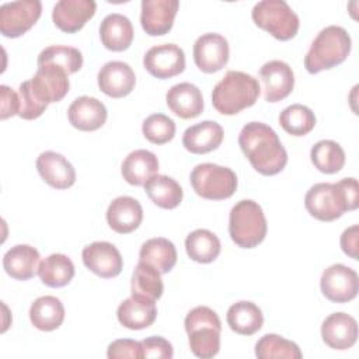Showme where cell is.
<instances>
[{
	"label": "cell",
	"mask_w": 359,
	"mask_h": 359,
	"mask_svg": "<svg viewBox=\"0 0 359 359\" xmlns=\"http://www.w3.org/2000/svg\"><path fill=\"white\" fill-rule=\"evenodd\" d=\"M238 144L252 168L262 175L280 172L287 163V153L276 132L262 122H250L238 135Z\"/></svg>",
	"instance_id": "obj_1"
},
{
	"label": "cell",
	"mask_w": 359,
	"mask_h": 359,
	"mask_svg": "<svg viewBox=\"0 0 359 359\" xmlns=\"http://www.w3.org/2000/svg\"><path fill=\"white\" fill-rule=\"evenodd\" d=\"M358 205V181L353 177L342 178L335 184L318 182L313 185L304 196L307 212L321 222L337 220L345 212L355 210Z\"/></svg>",
	"instance_id": "obj_2"
},
{
	"label": "cell",
	"mask_w": 359,
	"mask_h": 359,
	"mask_svg": "<svg viewBox=\"0 0 359 359\" xmlns=\"http://www.w3.org/2000/svg\"><path fill=\"white\" fill-rule=\"evenodd\" d=\"M261 93L259 83L251 74L230 70L215 86L212 104L223 115H236L240 111L252 107Z\"/></svg>",
	"instance_id": "obj_3"
},
{
	"label": "cell",
	"mask_w": 359,
	"mask_h": 359,
	"mask_svg": "<svg viewBox=\"0 0 359 359\" xmlns=\"http://www.w3.org/2000/svg\"><path fill=\"white\" fill-rule=\"evenodd\" d=\"M351 46L352 39L345 28L328 25L311 42L304 56V67L311 74L332 69L348 57Z\"/></svg>",
	"instance_id": "obj_4"
},
{
	"label": "cell",
	"mask_w": 359,
	"mask_h": 359,
	"mask_svg": "<svg viewBox=\"0 0 359 359\" xmlns=\"http://www.w3.org/2000/svg\"><path fill=\"white\" fill-rule=\"evenodd\" d=\"M185 331L192 353L201 359H210L219 353L222 323L219 316L206 306L192 309L185 317Z\"/></svg>",
	"instance_id": "obj_5"
},
{
	"label": "cell",
	"mask_w": 359,
	"mask_h": 359,
	"mask_svg": "<svg viewBox=\"0 0 359 359\" xmlns=\"http://www.w3.org/2000/svg\"><path fill=\"white\" fill-rule=\"evenodd\" d=\"M268 224L262 208L252 199L237 202L229 217V234L233 243L241 248H254L266 236Z\"/></svg>",
	"instance_id": "obj_6"
},
{
	"label": "cell",
	"mask_w": 359,
	"mask_h": 359,
	"mask_svg": "<svg viewBox=\"0 0 359 359\" xmlns=\"http://www.w3.org/2000/svg\"><path fill=\"white\" fill-rule=\"evenodd\" d=\"M252 21L279 41L296 36L300 21L292 7L283 0H262L252 7Z\"/></svg>",
	"instance_id": "obj_7"
},
{
	"label": "cell",
	"mask_w": 359,
	"mask_h": 359,
	"mask_svg": "<svg viewBox=\"0 0 359 359\" xmlns=\"http://www.w3.org/2000/svg\"><path fill=\"white\" fill-rule=\"evenodd\" d=\"M189 181L199 196L210 201L227 199L237 189L236 172L229 167L213 163L195 165L191 171Z\"/></svg>",
	"instance_id": "obj_8"
},
{
	"label": "cell",
	"mask_w": 359,
	"mask_h": 359,
	"mask_svg": "<svg viewBox=\"0 0 359 359\" xmlns=\"http://www.w3.org/2000/svg\"><path fill=\"white\" fill-rule=\"evenodd\" d=\"M42 3L39 0H18L0 7V32L7 38L24 35L39 20Z\"/></svg>",
	"instance_id": "obj_9"
},
{
	"label": "cell",
	"mask_w": 359,
	"mask_h": 359,
	"mask_svg": "<svg viewBox=\"0 0 359 359\" xmlns=\"http://www.w3.org/2000/svg\"><path fill=\"white\" fill-rule=\"evenodd\" d=\"M320 287L330 302L346 303L356 297L359 278L352 268L344 264H334L324 269L320 279Z\"/></svg>",
	"instance_id": "obj_10"
},
{
	"label": "cell",
	"mask_w": 359,
	"mask_h": 359,
	"mask_svg": "<svg viewBox=\"0 0 359 359\" xmlns=\"http://www.w3.org/2000/svg\"><path fill=\"white\" fill-rule=\"evenodd\" d=\"M29 84L38 100L49 105L60 101L69 93V73L56 65L43 63L38 66Z\"/></svg>",
	"instance_id": "obj_11"
},
{
	"label": "cell",
	"mask_w": 359,
	"mask_h": 359,
	"mask_svg": "<svg viewBox=\"0 0 359 359\" xmlns=\"http://www.w3.org/2000/svg\"><path fill=\"white\" fill-rule=\"evenodd\" d=\"M143 66L151 76L157 79H171L184 72L185 53L175 43L156 45L143 56Z\"/></svg>",
	"instance_id": "obj_12"
},
{
	"label": "cell",
	"mask_w": 359,
	"mask_h": 359,
	"mask_svg": "<svg viewBox=\"0 0 359 359\" xmlns=\"http://www.w3.org/2000/svg\"><path fill=\"white\" fill-rule=\"evenodd\" d=\"M229 42L216 32L201 35L194 43V62L203 73L222 70L229 62Z\"/></svg>",
	"instance_id": "obj_13"
},
{
	"label": "cell",
	"mask_w": 359,
	"mask_h": 359,
	"mask_svg": "<svg viewBox=\"0 0 359 359\" xmlns=\"http://www.w3.org/2000/svg\"><path fill=\"white\" fill-rule=\"evenodd\" d=\"M83 264L95 275L104 279L115 278L121 273L123 259L119 250L108 241H95L83 248Z\"/></svg>",
	"instance_id": "obj_14"
},
{
	"label": "cell",
	"mask_w": 359,
	"mask_h": 359,
	"mask_svg": "<svg viewBox=\"0 0 359 359\" xmlns=\"http://www.w3.org/2000/svg\"><path fill=\"white\" fill-rule=\"evenodd\" d=\"M259 79L264 84V98L268 102L282 101L294 87L293 70L283 60L266 62L259 69Z\"/></svg>",
	"instance_id": "obj_15"
},
{
	"label": "cell",
	"mask_w": 359,
	"mask_h": 359,
	"mask_svg": "<svg viewBox=\"0 0 359 359\" xmlns=\"http://www.w3.org/2000/svg\"><path fill=\"white\" fill-rule=\"evenodd\" d=\"M180 3L178 0H143L140 24L146 34L160 36L172 28Z\"/></svg>",
	"instance_id": "obj_16"
},
{
	"label": "cell",
	"mask_w": 359,
	"mask_h": 359,
	"mask_svg": "<svg viewBox=\"0 0 359 359\" xmlns=\"http://www.w3.org/2000/svg\"><path fill=\"white\" fill-rule=\"evenodd\" d=\"M100 90L112 98H122L132 93L136 84V76L132 67L121 60L105 63L97 76Z\"/></svg>",
	"instance_id": "obj_17"
},
{
	"label": "cell",
	"mask_w": 359,
	"mask_h": 359,
	"mask_svg": "<svg viewBox=\"0 0 359 359\" xmlns=\"http://www.w3.org/2000/svg\"><path fill=\"white\" fill-rule=\"evenodd\" d=\"M94 0H60L53 6L52 20L55 25L67 34L80 31L95 14Z\"/></svg>",
	"instance_id": "obj_18"
},
{
	"label": "cell",
	"mask_w": 359,
	"mask_h": 359,
	"mask_svg": "<svg viewBox=\"0 0 359 359\" xmlns=\"http://www.w3.org/2000/svg\"><path fill=\"white\" fill-rule=\"evenodd\" d=\"M321 337L324 344L332 349H349L358 339V323L346 313H332L323 321Z\"/></svg>",
	"instance_id": "obj_19"
},
{
	"label": "cell",
	"mask_w": 359,
	"mask_h": 359,
	"mask_svg": "<svg viewBox=\"0 0 359 359\" xmlns=\"http://www.w3.org/2000/svg\"><path fill=\"white\" fill-rule=\"evenodd\" d=\"M41 178L56 189H67L76 182V170L72 163L56 151H43L36 158Z\"/></svg>",
	"instance_id": "obj_20"
},
{
	"label": "cell",
	"mask_w": 359,
	"mask_h": 359,
	"mask_svg": "<svg viewBox=\"0 0 359 359\" xmlns=\"http://www.w3.org/2000/svg\"><path fill=\"white\" fill-rule=\"evenodd\" d=\"M107 116L105 105L100 100L88 95L76 98L67 109V118L72 126L83 132L100 129L105 123Z\"/></svg>",
	"instance_id": "obj_21"
},
{
	"label": "cell",
	"mask_w": 359,
	"mask_h": 359,
	"mask_svg": "<svg viewBox=\"0 0 359 359\" xmlns=\"http://www.w3.org/2000/svg\"><path fill=\"white\" fill-rule=\"evenodd\" d=\"M142 220V205L132 196H118L107 209V222L109 227L119 234L132 233L140 226Z\"/></svg>",
	"instance_id": "obj_22"
},
{
	"label": "cell",
	"mask_w": 359,
	"mask_h": 359,
	"mask_svg": "<svg viewBox=\"0 0 359 359\" xmlns=\"http://www.w3.org/2000/svg\"><path fill=\"white\" fill-rule=\"evenodd\" d=\"M118 321L129 330H143L150 327L157 317L156 302L147 297L132 294L123 300L116 310Z\"/></svg>",
	"instance_id": "obj_23"
},
{
	"label": "cell",
	"mask_w": 359,
	"mask_h": 359,
	"mask_svg": "<svg viewBox=\"0 0 359 359\" xmlns=\"http://www.w3.org/2000/svg\"><path fill=\"white\" fill-rule=\"evenodd\" d=\"M165 102L171 112L182 119L196 118L203 111L202 93L191 83L174 84L165 94Z\"/></svg>",
	"instance_id": "obj_24"
},
{
	"label": "cell",
	"mask_w": 359,
	"mask_h": 359,
	"mask_svg": "<svg viewBox=\"0 0 359 359\" xmlns=\"http://www.w3.org/2000/svg\"><path fill=\"white\" fill-rule=\"evenodd\" d=\"M223 128L215 121H202L189 126L182 136V146L194 154L216 150L223 142Z\"/></svg>",
	"instance_id": "obj_25"
},
{
	"label": "cell",
	"mask_w": 359,
	"mask_h": 359,
	"mask_svg": "<svg viewBox=\"0 0 359 359\" xmlns=\"http://www.w3.org/2000/svg\"><path fill=\"white\" fill-rule=\"evenodd\" d=\"M39 252L28 244H17L11 247L3 257V266L8 276L17 280H28L34 278L39 268Z\"/></svg>",
	"instance_id": "obj_26"
},
{
	"label": "cell",
	"mask_w": 359,
	"mask_h": 359,
	"mask_svg": "<svg viewBox=\"0 0 359 359\" xmlns=\"http://www.w3.org/2000/svg\"><path fill=\"white\" fill-rule=\"evenodd\" d=\"M100 38L102 45L112 52L126 50L133 41V27L130 20L118 13L108 14L101 21Z\"/></svg>",
	"instance_id": "obj_27"
},
{
	"label": "cell",
	"mask_w": 359,
	"mask_h": 359,
	"mask_svg": "<svg viewBox=\"0 0 359 359\" xmlns=\"http://www.w3.org/2000/svg\"><path fill=\"white\" fill-rule=\"evenodd\" d=\"M158 171V160L154 153L139 149L126 156L122 163V177L130 185H144Z\"/></svg>",
	"instance_id": "obj_28"
},
{
	"label": "cell",
	"mask_w": 359,
	"mask_h": 359,
	"mask_svg": "<svg viewBox=\"0 0 359 359\" xmlns=\"http://www.w3.org/2000/svg\"><path fill=\"white\" fill-rule=\"evenodd\" d=\"M139 261L151 265L160 273H168L177 264L175 245L164 237H154L142 244Z\"/></svg>",
	"instance_id": "obj_29"
},
{
	"label": "cell",
	"mask_w": 359,
	"mask_h": 359,
	"mask_svg": "<svg viewBox=\"0 0 359 359\" xmlns=\"http://www.w3.org/2000/svg\"><path fill=\"white\" fill-rule=\"evenodd\" d=\"M229 327L240 335H252L261 330L264 316L261 309L248 300H240L231 304L226 316Z\"/></svg>",
	"instance_id": "obj_30"
},
{
	"label": "cell",
	"mask_w": 359,
	"mask_h": 359,
	"mask_svg": "<svg viewBox=\"0 0 359 359\" xmlns=\"http://www.w3.org/2000/svg\"><path fill=\"white\" fill-rule=\"evenodd\" d=\"M29 320L41 331H53L65 320V307L55 296H41L29 307Z\"/></svg>",
	"instance_id": "obj_31"
},
{
	"label": "cell",
	"mask_w": 359,
	"mask_h": 359,
	"mask_svg": "<svg viewBox=\"0 0 359 359\" xmlns=\"http://www.w3.org/2000/svg\"><path fill=\"white\" fill-rule=\"evenodd\" d=\"M185 250L192 261L209 264L219 257L222 245L215 233L206 229H198L187 236Z\"/></svg>",
	"instance_id": "obj_32"
},
{
	"label": "cell",
	"mask_w": 359,
	"mask_h": 359,
	"mask_svg": "<svg viewBox=\"0 0 359 359\" xmlns=\"http://www.w3.org/2000/svg\"><path fill=\"white\" fill-rule=\"evenodd\" d=\"M143 187L150 201L163 209H174L182 201L181 185L168 175L156 174Z\"/></svg>",
	"instance_id": "obj_33"
},
{
	"label": "cell",
	"mask_w": 359,
	"mask_h": 359,
	"mask_svg": "<svg viewBox=\"0 0 359 359\" xmlns=\"http://www.w3.org/2000/svg\"><path fill=\"white\" fill-rule=\"evenodd\" d=\"M38 275L49 287H62L70 283L74 276V265L65 254H50L43 258L38 268Z\"/></svg>",
	"instance_id": "obj_34"
},
{
	"label": "cell",
	"mask_w": 359,
	"mask_h": 359,
	"mask_svg": "<svg viewBox=\"0 0 359 359\" xmlns=\"http://www.w3.org/2000/svg\"><path fill=\"white\" fill-rule=\"evenodd\" d=\"M160 275L161 273L156 268L139 261V264L136 265L132 273V280H130L132 294L147 297L154 302L160 299L164 292V285Z\"/></svg>",
	"instance_id": "obj_35"
},
{
	"label": "cell",
	"mask_w": 359,
	"mask_h": 359,
	"mask_svg": "<svg viewBox=\"0 0 359 359\" xmlns=\"http://www.w3.org/2000/svg\"><path fill=\"white\" fill-rule=\"evenodd\" d=\"M314 167L324 174H335L345 165V151L334 140H320L310 150Z\"/></svg>",
	"instance_id": "obj_36"
},
{
	"label": "cell",
	"mask_w": 359,
	"mask_h": 359,
	"mask_svg": "<svg viewBox=\"0 0 359 359\" xmlns=\"http://www.w3.org/2000/svg\"><path fill=\"white\" fill-rule=\"evenodd\" d=\"M279 123L289 135L304 136L314 129L316 115L306 105L292 104L280 112Z\"/></svg>",
	"instance_id": "obj_37"
},
{
	"label": "cell",
	"mask_w": 359,
	"mask_h": 359,
	"mask_svg": "<svg viewBox=\"0 0 359 359\" xmlns=\"http://www.w3.org/2000/svg\"><path fill=\"white\" fill-rule=\"evenodd\" d=\"M255 356L259 359H272V358L300 359L303 353L297 344L278 334H265L255 344Z\"/></svg>",
	"instance_id": "obj_38"
},
{
	"label": "cell",
	"mask_w": 359,
	"mask_h": 359,
	"mask_svg": "<svg viewBox=\"0 0 359 359\" xmlns=\"http://www.w3.org/2000/svg\"><path fill=\"white\" fill-rule=\"evenodd\" d=\"M38 66L43 63H52L62 69H65L69 74L79 72L83 66V55L77 48L63 46V45H52L45 48L36 60Z\"/></svg>",
	"instance_id": "obj_39"
},
{
	"label": "cell",
	"mask_w": 359,
	"mask_h": 359,
	"mask_svg": "<svg viewBox=\"0 0 359 359\" xmlns=\"http://www.w3.org/2000/svg\"><path fill=\"white\" fill-rule=\"evenodd\" d=\"M142 132L149 142L154 144H164L172 140L175 135V123L164 114H153L143 121Z\"/></svg>",
	"instance_id": "obj_40"
},
{
	"label": "cell",
	"mask_w": 359,
	"mask_h": 359,
	"mask_svg": "<svg viewBox=\"0 0 359 359\" xmlns=\"http://www.w3.org/2000/svg\"><path fill=\"white\" fill-rule=\"evenodd\" d=\"M18 97H20V112L18 116L27 121L39 118L45 109L48 108L46 104L38 100V97L34 94L29 80L22 81L18 88Z\"/></svg>",
	"instance_id": "obj_41"
},
{
	"label": "cell",
	"mask_w": 359,
	"mask_h": 359,
	"mask_svg": "<svg viewBox=\"0 0 359 359\" xmlns=\"http://www.w3.org/2000/svg\"><path fill=\"white\" fill-rule=\"evenodd\" d=\"M107 356L109 359H122V358H132V359H142V342L135 339H115L108 345Z\"/></svg>",
	"instance_id": "obj_42"
},
{
	"label": "cell",
	"mask_w": 359,
	"mask_h": 359,
	"mask_svg": "<svg viewBox=\"0 0 359 359\" xmlns=\"http://www.w3.org/2000/svg\"><path fill=\"white\" fill-rule=\"evenodd\" d=\"M143 358L171 359L174 355L172 345L163 337H149L142 341Z\"/></svg>",
	"instance_id": "obj_43"
},
{
	"label": "cell",
	"mask_w": 359,
	"mask_h": 359,
	"mask_svg": "<svg viewBox=\"0 0 359 359\" xmlns=\"http://www.w3.org/2000/svg\"><path fill=\"white\" fill-rule=\"evenodd\" d=\"M1 114L0 118L4 121L10 116L18 115L20 112V97L8 86H1Z\"/></svg>",
	"instance_id": "obj_44"
},
{
	"label": "cell",
	"mask_w": 359,
	"mask_h": 359,
	"mask_svg": "<svg viewBox=\"0 0 359 359\" xmlns=\"http://www.w3.org/2000/svg\"><path fill=\"white\" fill-rule=\"evenodd\" d=\"M358 236H359V226L353 224L346 230H344L339 240L342 251L352 259H358Z\"/></svg>",
	"instance_id": "obj_45"
}]
</instances>
